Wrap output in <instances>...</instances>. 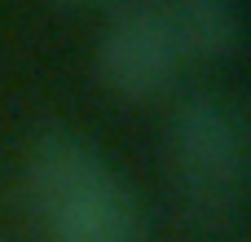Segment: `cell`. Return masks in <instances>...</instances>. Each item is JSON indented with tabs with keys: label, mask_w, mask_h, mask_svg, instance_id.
<instances>
[{
	"label": "cell",
	"mask_w": 251,
	"mask_h": 242,
	"mask_svg": "<svg viewBox=\"0 0 251 242\" xmlns=\"http://www.w3.org/2000/svg\"><path fill=\"white\" fill-rule=\"evenodd\" d=\"M26 203L44 242H141L124 172L79 132L44 128L26 150Z\"/></svg>",
	"instance_id": "cell-1"
},
{
	"label": "cell",
	"mask_w": 251,
	"mask_h": 242,
	"mask_svg": "<svg viewBox=\"0 0 251 242\" xmlns=\"http://www.w3.org/2000/svg\"><path fill=\"white\" fill-rule=\"evenodd\" d=\"M176 190L203 212H229L247 185V123L221 93H185L168 119Z\"/></svg>",
	"instance_id": "cell-2"
},
{
	"label": "cell",
	"mask_w": 251,
	"mask_h": 242,
	"mask_svg": "<svg viewBox=\"0 0 251 242\" xmlns=\"http://www.w3.org/2000/svg\"><path fill=\"white\" fill-rule=\"evenodd\" d=\"M93 71L124 101H154L190 71V53L163 0H119L93 44Z\"/></svg>",
	"instance_id": "cell-3"
},
{
	"label": "cell",
	"mask_w": 251,
	"mask_h": 242,
	"mask_svg": "<svg viewBox=\"0 0 251 242\" xmlns=\"http://www.w3.org/2000/svg\"><path fill=\"white\" fill-rule=\"evenodd\" d=\"M176 35L190 53V66L199 62H225L243 44V18L234 0H163Z\"/></svg>",
	"instance_id": "cell-4"
}]
</instances>
